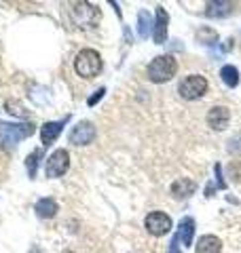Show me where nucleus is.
Returning a JSON list of instances; mask_svg holds the SVG:
<instances>
[{"instance_id": "1", "label": "nucleus", "mask_w": 241, "mask_h": 253, "mask_svg": "<svg viewBox=\"0 0 241 253\" xmlns=\"http://www.w3.org/2000/svg\"><path fill=\"white\" fill-rule=\"evenodd\" d=\"M36 131L32 123H0V148L13 150L23 137H30Z\"/></svg>"}, {"instance_id": "2", "label": "nucleus", "mask_w": 241, "mask_h": 253, "mask_svg": "<svg viewBox=\"0 0 241 253\" xmlns=\"http://www.w3.org/2000/svg\"><path fill=\"white\" fill-rule=\"evenodd\" d=\"M178 72V61H176L172 55H159L155 57L148 68H146V74H148V81L155 83V84H163L167 81H172Z\"/></svg>"}, {"instance_id": "3", "label": "nucleus", "mask_w": 241, "mask_h": 253, "mask_svg": "<svg viewBox=\"0 0 241 253\" xmlns=\"http://www.w3.org/2000/svg\"><path fill=\"white\" fill-rule=\"evenodd\" d=\"M74 70L83 78H95L102 72V55L95 49H83L78 51L74 59Z\"/></svg>"}, {"instance_id": "4", "label": "nucleus", "mask_w": 241, "mask_h": 253, "mask_svg": "<svg viewBox=\"0 0 241 253\" xmlns=\"http://www.w3.org/2000/svg\"><path fill=\"white\" fill-rule=\"evenodd\" d=\"M178 93H180V97L186 99V101L201 99L207 93V81H205V76H201V74H188L186 78H182L180 84H178Z\"/></svg>"}, {"instance_id": "5", "label": "nucleus", "mask_w": 241, "mask_h": 253, "mask_svg": "<svg viewBox=\"0 0 241 253\" xmlns=\"http://www.w3.org/2000/svg\"><path fill=\"white\" fill-rule=\"evenodd\" d=\"M72 19L78 28H93L100 21V9L89 2H74L72 4Z\"/></svg>"}, {"instance_id": "6", "label": "nucleus", "mask_w": 241, "mask_h": 253, "mask_svg": "<svg viewBox=\"0 0 241 253\" xmlns=\"http://www.w3.org/2000/svg\"><path fill=\"white\" fill-rule=\"evenodd\" d=\"M70 169V154H68V150H55V152H51V156L47 158V167H45V173H47V177H61V175H66V171Z\"/></svg>"}, {"instance_id": "7", "label": "nucleus", "mask_w": 241, "mask_h": 253, "mask_svg": "<svg viewBox=\"0 0 241 253\" xmlns=\"http://www.w3.org/2000/svg\"><path fill=\"white\" fill-rule=\"evenodd\" d=\"M144 226H146L148 234H152V236H165L172 230V217L163 211H152L146 215V219H144Z\"/></svg>"}, {"instance_id": "8", "label": "nucleus", "mask_w": 241, "mask_h": 253, "mask_svg": "<svg viewBox=\"0 0 241 253\" xmlns=\"http://www.w3.org/2000/svg\"><path fill=\"white\" fill-rule=\"evenodd\" d=\"M70 144H74V146H89L91 141L95 139V126L93 123L89 121H80L78 125H74L70 129Z\"/></svg>"}, {"instance_id": "9", "label": "nucleus", "mask_w": 241, "mask_h": 253, "mask_svg": "<svg viewBox=\"0 0 241 253\" xmlns=\"http://www.w3.org/2000/svg\"><path fill=\"white\" fill-rule=\"evenodd\" d=\"M231 123V110L227 106H214L207 112V125L214 131H224Z\"/></svg>"}, {"instance_id": "10", "label": "nucleus", "mask_w": 241, "mask_h": 253, "mask_svg": "<svg viewBox=\"0 0 241 253\" xmlns=\"http://www.w3.org/2000/svg\"><path fill=\"white\" fill-rule=\"evenodd\" d=\"M70 118H61V121H49L40 126V141H43V146H51L55 139L60 137V133L63 131V125H66Z\"/></svg>"}, {"instance_id": "11", "label": "nucleus", "mask_w": 241, "mask_h": 253, "mask_svg": "<svg viewBox=\"0 0 241 253\" xmlns=\"http://www.w3.org/2000/svg\"><path fill=\"white\" fill-rule=\"evenodd\" d=\"M167 23H170V15L163 6H157V19H155V28H152V38L157 44H163L167 41Z\"/></svg>"}, {"instance_id": "12", "label": "nucleus", "mask_w": 241, "mask_h": 253, "mask_svg": "<svg viewBox=\"0 0 241 253\" xmlns=\"http://www.w3.org/2000/svg\"><path fill=\"white\" fill-rule=\"evenodd\" d=\"M195 190H197V184L192 179H186V177L176 179L172 184V194L176 199H188V196L195 194Z\"/></svg>"}, {"instance_id": "13", "label": "nucleus", "mask_w": 241, "mask_h": 253, "mask_svg": "<svg viewBox=\"0 0 241 253\" xmlns=\"http://www.w3.org/2000/svg\"><path fill=\"white\" fill-rule=\"evenodd\" d=\"M220 251H222V243L218 236L203 234L197 241V253H220Z\"/></svg>"}, {"instance_id": "14", "label": "nucleus", "mask_w": 241, "mask_h": 253, "mask_svg": "<svg viewBox=\"0 0 241 253\" xmlns=\"http://www.w3.org/2000/svg\"><path fill=\"white\" fill-rule=\"evenodd\" d=\"M233 2H224V0H216V2H207V9H205V15L207 17H216V19H220V17H227V15L233 13Z\"/></svg>"}, {"instance_id": "15", "label": "nucleus", "mask_w": 241, "mask_h": 253, "mask_svg": "<svg viewBox=\"0 0 241 253\" xmlns=\"http://www.w3.org/2000/svg\"><path fill=\"white\" fill-rule=\"evenodd\" d=\"M178 241H182L184 247H190L192 245V236H195V219L192 217H184L180 221V228H178Z\"/></svg>"}, {"instance_id": "16", "label": "nucleus", "mask_w": 241, "mask_h": 253, "mask_svg": "<svg viewBox=\"0 0 241 253\" xmlns=\"http://www.w3.org/2000/svg\"><path fill=\"white\" fill-rule=\"evenodd\" d=\"M34 211H36V215L40 219H49V217H53L55 213H58V203H55L53 199H40L36 203Z\"/></svg>"}, {"instance_id": "17", "label": "nucleus", "mask_w": 241, "mask_h": 253, "mask_svg": "<svg viewBox=\"0 0 241 253\" xmlns=\"http://www.w3.org/2000/svg\"><path fill=\"white\" fill-rule=\"evenodd\" d=\"M152 28H155V21H152L150 13L142 9L138 13V34H140V38H148L152 34Z\"/></svg>"}, {"instance_id": "18", "label": "nucleus", "mask_w": 241, "mask_h": 253, "mask_svg": "<svg viewBox=\"0 0 241 253\" xmlns=\"http://www.w3.org/2000/svg\"><path fill=\"white\" fill-rule=\"evenodd\" d=\"M220 78H222V83L229 86V89H235V86L239 84V70L235 66H222L220 70Z\"/></svg>"}, {"instance_id": "19", "label": "nucleus", "mask_w": 241, "mask_h": 253, "mask_svg": "<svg viewBox=\"0 0 241 253\" xmlns=\"http://www.w3.org/2000/svg\"><path fill=\"white\" fill-rule=\"evenodd\" d=\"M40 156H43V152H40V148H36V150H32V152L28 154V158H26V167H28L30 177H36V167H38Z\"/></svg>"}, {"instance_id": "20", "label": "nucleus", "mask_w": 241, "mask_h": 253, "mask_svg": "<svg viewBox=\"0 0 241 253\" xmlns=\"http://www.w3.org/2000/svg\"><path fill=\"white\" fill-rule=\"evenodd\" d=\"M229 152L231 154H239L241 152V135H235L229 141Z\"/></svg>"}, {"instance_id": "21", "label": "nucleus", "mask_w": 241, "mask_h": 253, "mask_svg": "<svg viewBox=\"0 0 241 253\" xmlns=\"http://www.w3.org/2000/svg\"><path fill=\"white\" fill-rule=\"evenodd\" d=\"M104 93H106V89H104V86H100V89L95 91L89 99H87V106H95V104H98V101L104 97Z\"/></svg>"}, {"instance_id": "22", "label": "nucleus", "mask_w": 241, "mask_h": 253, "mask_svg": "<svg viewBox=\"0 0 241 253\" xmlns=\"http://www.w3.org/2000/svg\"><path fill=\"white\" fill-rule=\"evenodd\" d=\"M214 171H216V179H218V184H216V188L224 190V188H227V184H224V179H222V167H220V165H216Z\"/></svg>"}, {"instance_id": "23", "label": "nucleus", "mask_w": 241, "mask_h": 253, "mask_svg": "<svg viewBox=\"0 0 241 253\" xmlns=\"http://www.w3.org/2000/svg\"><path fill=\"white\" fill-rule=\"evenodd\" d=\"M178 243H180V241H178V236H174L172 243H170V253H180V251H178V247H180Z\"/></svg>"}, {"instance_id": "24", "label": "nucleus", "mask_w": 241, "mask_h": 253, "mask_svg": "<svg viewBox=\"0 0 241 253\" xmlns=\"http://www.w3.org/2000/svg\"><path fill=\"white\" fill-rule=\"evenodd\" d=\"M233 44H235V41H233V38H229V41H227V42H224V46H222V51H227V53H229V51L233 49Z\"/></svg>"}, {"instance_id": "25", "label": "nucleus", "mask_w": 241, "mask_h": 253, "mask_svg": "<svg viewBox=\"0 0 241 253\" xmlns=\"http://www.w3.org/2000/svg\"><path fill=\"white\" fill-rule=\"evenodd\" d=\"M30 253H43V251H40L38 247H32V249H30Z\"/></svg>"}]
</instances>
